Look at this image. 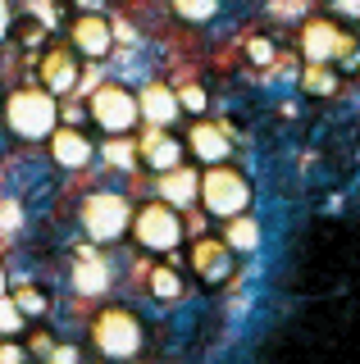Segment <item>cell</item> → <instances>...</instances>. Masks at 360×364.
I'll list each match as a JSON object with an SVG mask.
<instances>
[{"mask_svg": "<svg viewBox=\"0 0 360 364\" xmlns=\"http://www.w3.org/2000/svg\"><path fill=\"white\" fill-rule=\"evenodd\" d=\"M5 123L14 136L23 141H46L60 128V105H55V91L46 87H18L5 96Z\"/></svg>", "mask_w": 360, "mask_h": 364, "instance_id": "obj_1", "label": "cell"}, {"mask_svg": "<svg viewBox=\"0 0 360 364\" xmlns=\"http://www.w3.org/2000/svg\"><path fill=\"white\" fill-rule=\"evenodd\" d=\"M201 205H206L215 219L246 214V205H251V182L228 164H210L206 173H201Z\"/></svg>", "mask_w": 360, "mask_h": 364, "instance_id": "obj_2", "label": "cell"}, {"mask_svg": "<svg viewBox=\"0 0 360 364\" xmlns=\"http://www.w3.org/2000/svg\"><path fill=\"white\" fill-rule=\"evenodd\" d=\"M92 337H96V350L110 360H132L142 350V323L132 310H100L96 323H92Z\"/></svg>", "mask_w": 360, "mask_h": 364, "instance_id": "obj_3", "label": "cell"}, {"mask_svg": "<svg viewBox=\"0 0 360 364\" xmlns=\"http://www.w3.org/2000/svg\"><path fill=\"white\" fill-rule=\"evenodd\" d=\"M83 228L92 242H119L132 228V205L119 196V191H96L83 205Z\"/></svg>", "mask_w": 360, "mask_h": 364, "instance_id": "obj_4", "label": "cell"}, {"mask_svg": "<svg viewBox=\"0 0 360 364\" xmlns=\"http://www.w3.org/2000/svg\"><path fill=\"white\" fill-rule=\"evenodd\" d=\"M92 119L105 128L110 136H123V132H132L142 123V109H137V96H132L128 87H119V82H100L92 91Z\"/></svg>", "mask_w": 360, "mask_h": 364, "instance_id": "obj_5", "label": "cell"}, {"mask_svg": "<svg viewBox=\"0 0 360 364\" xmlns=\"http://www.w3.org/2000/svg\"><path fill=\"white\" fill-rule=\"evenodd\" d=\"M132 237H137L146 250H174L183 242V219H178V210L164 205V200L142 205V210H132Z\"/></svg>", "mask_w": 360, "mask_h": 364, "instance_id": "obj_6", "label": "cell"}, {"mask_svg": "<svg viewBox=\"0 0 360 364\" xmlns=\"http://www.w3.org/2000/svg\"><path fill=\"white\" fill-rule=\"evenodd\" d=\"M301 55H306V64L356 60V41L346 37L337 23H329V18H310L306 28H301Z\"/></svg>", "mask_w": 360, "mask_h": 364, "instance_id": "obj_7", "label": "cell"}, {"mask_svg": "<svg viewBox=\"0 0 360 364\" xmlns=\"http://www.w3.org/2000/svg\"><path fill=\"white\" fill-rule=\"evenodd\" d=\"M69 41L83 60H105L115 50V23L105 14H78L73 28H69Z\"/></svg>", "mask_w": 360, "mask_h": 364, "instance_id": "obj_8", "label": "cell"}, {"mask_svg": "<svg viewBox=\"0 0 360 364\" xmlns=\"http://www.w3.org/2000/svg\"><path fill=\"white\" fill-rule=\"evenodd\" d=\"M233 264H238V250L228 242H219V237H201L192 246V269L201 282H210V287H219V282L233 278Z\"/></svg>", "mask_w": 360, "mask_h": 364, "instance_id": "obj_9", "label": "cell"}, {"mask_svg": "<svg viewBox=\"0 0 360 364\" xmlns=\"http://www.w3.org/2000/svg\"><path fill=\"white\" fill-rule=\"evenodd\" d=\"M137 109H142V123H146V128H174V119L183 114V105H178V87L146 82L137 91Z\"/></svg>", "mask_w": 360, "mask_h": 364, "instance_id": "obj_10", "label": "cell"}, {"mask_svg": "<svg viewBox=\"0 0 360 364\" xmlns=\"http://www.w3.org/2000/svg\"><path fill=\"white\" fill-rule=\"evenodd\" d=\"M137 159L146 168H155V173H169V168L183 164V141H178L169 128H151L137 141Z\"/></svg>", "mask_w": 360, "mask_h": 364, "instance_id": "obj_11", "label": "cell"}, {"mask_svg": "<svg viewBox=\"0 0 360 364\" xmlns=\"http://www.w3.org/2000/svg\"><path fill=\"white\" fill-rule=\"evenodd\" d=\"M46 141H51V159L60 168H87L92 155H96V146L87 141V132H78V128H55Z\"/></svg>", "mask_w": 360, "mask_h": 364, "instance_id": "obj_12", "label": "cell"}, {"mask_svg": "<svg viewBox=\"0 0 360 364\" xmlns=\"http://www.w3.org/2000/svg\"><path fill=\"white\" fill-rule=\"evenodd\" d=\"M187 146H192V155L196 159H206V164H228V155H233V141H228V132L219 128V123H192V132H187Z\"/></svg>", "mask_w": 360, "mask_h": 364, "instance_id": "obj_13", "label": "cell"}, {"mask_svg": "<svg viewBox=\"0 0 360 364\" xmlns=\"http://www.w3.org/2000/svg\"><path fill=\"white\" fill-rule=\"evenodd\" d=\"M78 77H83V68H78V50H51L46 60H41V87L55 91V96H64V91L78 87Z\"/></svg>", "mask_w": 360, "mask_h": 364, "instance_id": "obj_14", "label": "cell"}, {"mask_svg": "<svg viewBox=\"0 0 360 364\" xmlns=\"http://www.w3.org/2000/svg\"><path fill=\"white\" fill-rule=\"evenodd\" d=\"M160 200L174 205V210H187L192 200H201V173H192V168H169V173H160Z\"/></svg>", "mask_w": 360, "mask_h": 364, "instance_id": "obj_15", "label": "cell"}, {"mask_svg": "<svg viewBox=\"0 0 360 364\" xmlns=\"http://www.w3.org/2000/svg\"><path fill=\"white\" fill-rule=\"evenodd\" d=\"M110 287V264L92 250H83V255L73 259V291L78 296H100Z\"/></svg>", "mask_w": 360, "mask_h": 364, "instance_id": "obj_16", "label": "cell"}, {"mask_svg": "<svg viewBox=\"0 0 360 364\" xmlns=\"http://www.w3.org/2000/svg\"><path fill=\"white\" fill-rule=\"evenodd\" d=\"M223 242L238 250V255H251V250L260 246V223H255V219H246V214H233L228 228H223Z\"/></svg>", "mask_w": 360, "mask_h": 364, "instance_id": "obj_17", "label": "cell"}, {"mask_svg": "<svg viewBox=\"0 0 360 364\" xmlns=\"http://www.w3.org/2000/svg\"><path fill=\"white\" fill-rule=\"evenodd\" d=\"M337 87H342V77L333 73V64H306V73H301V91H310V96H333Z\"/></svg>", "mask_w": 360, "mask_h": 364, "instance_id": "obj_18", "label": "cell"}, {"mask_svg": "<svg viewBox=\"0 0 360 364\" xmlns=\"http://www.w3.org/2000/svg\"><path fill=\"white\" fill-rule=\"evenodd\" d=\"M146 287L160 296V301H178V296H183V273H178L174 264H155L151 278H146Z\"/></svg>", "mask_w": 360, "mask_h": 364, "instance_id": "obj_19", "label": "cell"}, {"mask_svg": "<svg viewBox=\"0 0 360 364\" xmlns=\"http://www.w3.org/2000/svg\"><path fill=\"white\" fill-rule=\"evenodd\" d=\"M174 14L183 23H210L219 14V0H174Z\"/></svg>", "mask_w": 360, "mask_h": 364, "instance_id": "obj_20", "label": "cell"}, {"mask_svg": "<svg viewBox=\"0 0 360 364\" xmlns=\"http://www.w3.org/2000/svg\"><path fill=\"white\" fill-rule=\"evenodd\" d=\"M23 323H28V314L18 310V301L5 291V296H0V337H18V333H23Z\"/></svg>", "mask_w": 360, "mask_h": 364, "instance_id": "obj_21", "label": "cell"}, {"mask_svg": "<svg viewBox=\"0 0 360 364\" xmlns=\"http://www.w3.org/2000/svg\"><path fill=\"white\" fill-rule=\"evenodd\" d=\"M178 105H183L187 114H201L210 105V96H206V87H196V82H183L178 87Z\"/></svg>", "mask_w": 360, "mask_h": 364, "instance_id": "obj_22", "label": "cell"}, {"mask_svg": "<svg viewBox=\"0 0 360 364\" xmlns=\"http://www.w3.org/2000/svg\"><path fill=\"white\" fill-rule=\"evenodd\" d=\"M14 301H18V310H23L28 318H32V314L41 318V314H46V305H51V301H46V296H41L37 287H18V291H14Z\"/></svg>", "mask_w": 360, "mask_h": 364, "instance_id": "obj_23", "label": "cell"}, {"mask_svg": "<svg viewBox=\"0 0 360 364\" xmlns=\"http://www.w3.org/2000/svg\"><path fill=\"white\" fill-rule=\"evenodd\" d=\"M105 159H110V164H119V168H132V164H137V146L119 136V141L105 146Z\"/></svg>", "mask_w": 360, "mask_h": 364, "instance_id": "obj_24", "label": "cell"}, {"mask_svg": "<svg viewBox=\"0 0 360 364\" xmlns=\"http://www.w3.org/2000/svg\"><path fill=\"white\" fill-rule=\"evenodd\" d=\"M246 60H251V64H274V41H269V37H251V41H246Z\"/></svg>", "mask_w": 360, "mask_h": 364, "instance_id": "obj_25", "label": "cell"}, {"mask_svg": "<svg viewBox=\"0 0 360 364\" xmlns=\"http://www.w3.org/2000/svg\"><path fill=\"white\" fill-rule=\"evenodd\" d=\"M46 364H78V350H73V346H51Z\"/></svg>", "mask_w": 360, "mask_h": 364, "instance_id": "obj_26", "label": "cell"}, {"mask_svg": "<svg viewBox=\"0 0 360 364\" xmlns=\"http://www.w3.org/2000/svg\"><path fill=\"white\" fill-rule=\"evenodd\" d=\"M269 9H274L278 18H287V14H301V9H306V0H274Z\"/></svg>", "mask_w": 360, "mask_h": 364, "instance_id": "obj_27", "label": "cell"}, {"mask_svg": "<svg viewBox=\"0 0 360 364\" xmlns=\"http://www.w3.org/2000/svg\"><path fill=\"white\" fill-rule=\"evenodd\" d=\"M0 364H23V350H18L9 337H5V346H0Z\"/></svg>", "mask_w": 360, "mask_h": 364, "instance_id": "obj_28", "label": "cell"}, {"mask_svg": "<svg viewBox=\"0 0 360 364\" xmlns=\"http://www.w3.org/2000/svg\"><path fill=\"white\" fill-rule=\"evenodd\" d=\"M51 346H55V341H51L46 333H37V337H32V350H37V355H51Z\"/></svg>", "mask_w": 360, "mask_h": 364, "instance_id": "obj_29", "label": "cell"}, {"mask_svg": "<svg viewBox=\"0 0 360 364\" xmlns=\"http://www.w3.org/2000/svg\"><path fill=\"white\" fill-rule=\"evenodd\" d=\"M337 14H346V18H356V14H360V0H337Z\"/></svg>", "mask_w": 360, "mask_h": 364, "instance_id": "obj_30", "label": "cell"}, {"mask_svg": "<svg viewBox=\"0 0 360 364\" xmlns=\"http://www.w3.org/2000/svg\"><path fill=\"white\" fill-rule=\"evenodd\" d=\"M18 41H23V46H37V41H41V28H32V23H28V28H23V37H18Z\"/></svg>", "mask_w": 360, "mask_h": 364, "instance_id": "obj_31", "label": "cell"}, {"mask_svg": "<svg viewBox=\"0 0 360 364\" xmlns=\"http://www.w3.org/2000/svg\"><path fill=\"white\" fill-rule=\"evenodd\" d=\"M9 32V0H0V37Z\"/></svg>", "mask_w": 360, "mask_h": 364, "instance_id": "obj_32", "label": "cell"}, {"mask_svg": "<svg viewBox=\"0 0 360 364\" xmlns=\"http://www.w3.org/2000/svg\"><path fill=\"white\" fill-rule=\"evenodd\" d=\"M5 291H9V287H5V269H0V296H5Z\"/></svg>", "mask_w": 360, "mask_h": 364, "instance_id": "obj_33", "label": "cell"}]
</instances>
